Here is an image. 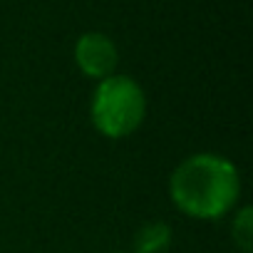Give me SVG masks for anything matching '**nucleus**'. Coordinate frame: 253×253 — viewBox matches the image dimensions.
I'll return each instance as SVG.
<instances>
[{
    "instance_id": "3",
    "label": "nucleus",
    "mask_w": 253,
    "mask_h": 253,
    "mask_svg": "<svg viewBox=\"0 0 253 253\" xmlns=\"http://www.w3.org/2000/svg\"><path fill=\"white\" fill-rule=\"evenodd\" d=\"M119 62V52L117 45L109 35L89 30L84 35L77 38L75 42V65L80 67V72L89 80H104L109 75H114Z\"/></svg>"
},
{
    "instance_id": "5",
    "label": "nucleus",
    "mask_w": 253,
    "mask_h": 253,
    "mask_svg": "<svg viewBox=\"0 0 253 253\" xmlns=\"http://www.w3.org/2000/svg\"><path fill=\"white\" fill-rule=\"evenodd\" d=\"M231 241L241 253H251L253 251V209L251 206H241L233 211V221H231Z\"/></svg>"
},
{
    "instance_id": "2",
    "label": "nucleus",
    "mask_w": 253,
    "mask_h": 253,
    "mask_svg": "<svg viewBox=\"0 0 253 253\" xmlns=\"http://www.w3.org/2000/svg\"><path fill=\"white\" fill-rule=\"evenodd\" d=\"M147 117L144 87L129 75H109L97 82L89 102V119L107 139L132 137Z\"/></svg>"
},
{
    "instance_id": "4",
    "label": "nucleus",
    "mask_w": 253,
    "mask_h": 253,
    "mask_svg": "<svg viewBox=\"0 0 253 253\" xmlns=\"http://www.w3.org/2000/svg\"><path fill=\"white\" fill-rule=\"evenodd\" d=\"M171 246L174 231L167 221H149L132 238V253H169Z\"/></svg>"
},
{
    "instance_id": "6",
    "label": "nucleus",
    "mask_w": 253,
    "mask_h": 253,
    "mask_svg": "<svg viewBox=\"0 0 253 253\" xmlns=\"http://www.w3.org/2000/svg\"><path fill=\"white\" fill-rule=\"evenodd\" d=\"M119 253H124V251H119Z\"/></svg>"
},
{
    "instance_id": "1",
    "label": "nucleus",
    "mask_w": 253,
    "mask_h": 253,
    "mask_svg": "<svg viewBox=\"0 0 253 253\" xmlns=\"http://www.w3.org/2000/svg\"><path fill=\"white\" fill-rule=\"evenodd\" d=\"M169 199L189 218L218 221L236 211L241 199L238 167L213 152H196L169 176Z\"/></svg>"
}]
</instances>
